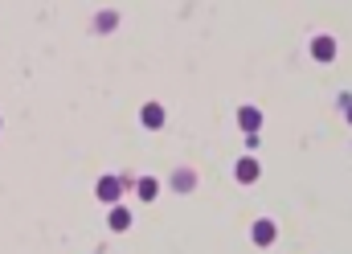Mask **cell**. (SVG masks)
Masks as SVG:
<instances>
[{
	"label": "cell",
	"instance_id": "obj_1",
	"mask_svg": "<svg viewBox=\"0 0 352 254\" xmlns=\"http://www.w3.org/2000/svg\"><path fill=\"white\" fill-rule=\"evenodd\" d=\"M250 238H254V246H270V242L278 238V226H274L270 218H258L254 230H250Z\"/></svg>",
	"mask_w": 352,
	"mask_h": 254
},
{
	"label": "cell",
	"instance_id": "obj_2",
	"mask_svg": "<svg viewBox=\"0 0 352 254\" xmlns=\"http://www.w3.org/2000/svg\"><path fill=\"white\" fill-rule=\"evenodd\" d=\"M311 58L316 62H332L336 58V37H316L311 41Z\"/></svg>",
	"mask_w": 352,
	"mask_h": 254
},
{
	"label": "cell",
	"instance_id": "obj_3",
	"mask_svg": "<svg viewBox=\"0 0 352 254\" xmlns=\"http://www.w3.org/2000/svg\"><path fill=\"white\" fill-rule=\"evenodd\" d=\"M140 119H144V127H152V131H160V127H164V107H160V103H144V111H140Z\"/></svg>",
	"mask_w": 352,
	"mask_h": 254
},
{
	"label": "cell",
	"instance_id": "obj_4",
	"mask_svg": "<svg viewBox=\"0 0 352 254\" xmlns=\"http://www.w3.org/2000/svg\"><path fill=\"white\" fill-rule=\"evenodd\" d=\"M258 123H263V111H258V107H242V111H238V127H242V131H250V136H254V131H258Z\"/></svg>",
	"mask_w": 352,
	"mask_h": 254
},
{
	"label": "cell",
	"instance_id": "obj_5",
	"mask_svg": "<svg viewBox=\"0 0 352 254\" xmlns=\"http://www.w3.org/2000/svg\"><path fill=\"white\" fill-rule=\"evenodd\" d=\"M94 193H98V201H102V205H115V201H119V180H115V176H102Z\"/></svg>",
	"mask_w": 352,
	"mask_h": 254
},
{
	"label": "cell",
	"instance_id": "obj_6",
	"mask_svg": "<svg viewBox=\"0 0 352 254\" xmlns=\"http://www.w3.org/2000/svg\"><path fill=\"white\" fill-rule=\"evenodd\" d=\"M107 222H111V230H115V234L131 230V213H127L123 205H111V218H107Z\"/></svg>",
	"mask_w": 352,
	"mask_h": 254
},
{
	"label": "cell",
	"instance_id": "obj_7",
	"mask_svg": "<svg viewBox=\"0 0 352 254\" xmlns=\"http://www.w3.org/2000/svg\"><path fill=\"white\" fill-rule=\"evenodd\" d=\"M234 172H238V180H242V184H250V180H258V160H254V156H242Z\"/></svg>",
	"mask_w": 352,
	"mask_h": 254
},
{
	"label": "cell",
	"instance_id": "obj_8",
	"mask_svg": "<svg viewBox=\"0 0 352 254\" xmlns=\"http://www.w3.org/2000/svg\"><path fill=\"white\" fill-rule=\"evenodd\" d=\"M135 189H140V197H144V201H156V193H160V184H156V176H144V180H140Z\"/></svg>",
	"mask_w": 352,
	"mask_h": 254
},
{
	"label": "cell",
	"instance_id": "obj_9",
	"mask_svg": "<svg viewBox=\"0 0 352 254\" xmlns=\"http://www.w3.org/2000/svg\"><path fill=\"white\" fill-rule=\"evenodd\" d=\"M349 123H352V107H349Z\"/></svg>",
	"mask_w": 352,
	"mask_h": 254
}]
</instances>
